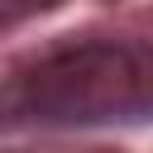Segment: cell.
Instances as JSON below:
<instances>
[{
  "label": "cell",
  "instance_id": "6da1fadb",
  "mask_svg": "<svg viewBox=\"0 0 153 153\" xmlns=\"http://www.w3.org/2000/svg\"><path fill=\"white\" fill-rule=\"evenodd\" d=\"M153 110V43L91 38L38 57L0 96L14 124H105Z\"/></svg>",
  "mask_w": 153,
  "mask_h": 153
},
{
  "label": "cell",
  "instance_id": "7a4b0ae2",
  "mask_svg": "<svg viewBox=\"0 0 153 153\" xmlns=\"http://www.w3.org/2000/svg\"><path fill=\"white\" fill-rule=\"evenodd\" d=\"M10 5H19V10H43V5H53V0H10Z\"/></svg>",
  "mask_w": 153,
  "mask_h": 153
}]
</instances>
